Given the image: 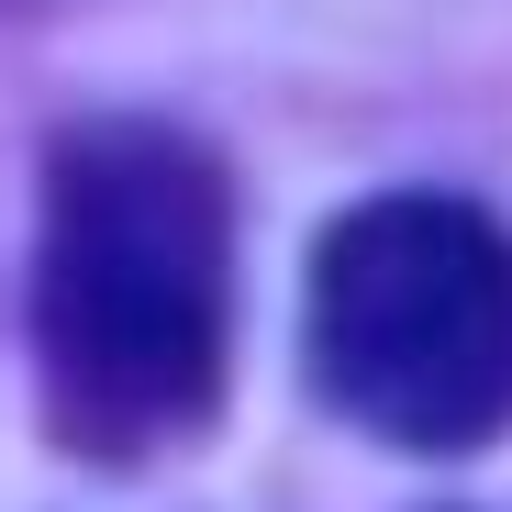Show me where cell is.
Instances as JSON below:
<instances>
[{
    "label": "cell",
    "instance_id": "obj_1",
    "mask_svg": "<svg viewBox=\"0 0 512 512\" xmlns=\"http://www.w3.org/2000/svg\"><path fill=\"white\" fill-rule=\"evenodd\" d=\"M234 346V190L167 123H78L45 156L34 234V390L90 468L167 457L223 412Z\"/></svg>",
    "mask_w": 512,
    "mask_h": 512
},
{
    "label": "cell",
    "instance_id": "obj_2",
    "mask_svg": "<svg viewBox=\"0 0 512 512\" xmlns=\"http://www.w3.org/2000/svg\"><path fill=\"white\" fill-rule=\"evenodd\" d=\"M312 390L379 446L468 457L512 435V234L479 201L390 190L312 245Z\"/></svg>",
    "mask_w": 512,
    "mask_h": 512
}]
</instances>
